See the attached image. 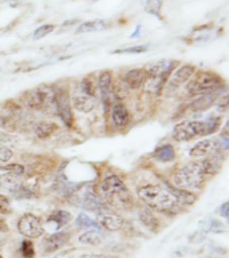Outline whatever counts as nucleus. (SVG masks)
<instances>
[{"label":"nucleus","mask_w":229,"mask_h":258,"mask_svg":"<svg viewBox=\"0 0 229 258\" xmlns=\"http://www.w3.org/2000/svg\"><path fill=\"white\" fill-rule=\"evenodd\" d=\"M12 155H14L12 150H10V149L4 146V145H0V163H6V162H8L12 158Z\"/></svg>","instance_id":"obj_33"},{"label":"nucleus","mask_w":229,"mask_h":258,"mask_svg":"<svg viewBox=\"0 0 229 258\" xmlns=\"http://www.w3.org/2000/svg\"><path fill=\"white\" fill-rule=\"evenodd\" d=\"M194 78L189 81L187 86L188 95L194 97V95H204V94L214 93L220 91L224 87V81L217 74L212 71H200L194 73Z\"/></svg>","instance_id":"obj_5"},{"label":"nucleus","mask_w":229,"mask_h":258,"mask_svg":"<svg viewBox=\"0 0 229 258\" xmlns=\"http://www.w3.org/2000/svg\"><path fill=\"white\" fill-rule=\"evenodd\" d=\"M206 231H214V233H220V231L224 230V226L220 221H214V220H210L208 224H206L205 227Z\"/></svg>","instance_id":"obj_35"},{"label":"nucleus","mask_w":229,"mask_h":258,"mask_svg":"<svg viewBox=\"0 0 229 258\" xmlns=\"http://www.w3.org/2000/svg\"><path fill=\"white\" fill-rule=\"evenodd\" d=\"M73 204L79 206V208L85 209V210H90V212L95 213V214L110 209V206L103 201V198H101V196H98L93 190L77 191L75 197L73 198Z\"/></svg>","instance_id":"obj_7"},{"label":"nucleus","mask_w":229,"mask_h":258,"mask_svg":"<svg viewBox=\"0 0 229 258\" xmlns=\"http://www.w3.org/2000/svg\"><path fill=\"white\" fill-rule=\"evenodd\" d=\"M23 186L20 175L14 173H7L0 175V190H6L7 193L15 196L16 191Z\"/></svg>","instance_id":"obj_17"},{"label":"nucleus","mask_w":229,"mask_h":258,"mask_svg":"<svg viewBox=\"0 0 229 258\" xmlns=\"http://www.w3.org/2000/svg\"><path fill=\"white\" fill-rule=\"evenodd\" d=\"M71 106L79 112H91L97 107L98 100L95 97V90L91 79L85 78L75 86L73 95H71Z\"/></svg>","instance_id":"obj_6"},{"label":"nucleus","mask_w":229,"mask_h":258,"mask_svg":"<svg viewBox=\"0 0 229 258\" xmlns=\"http://www.w3.org/2000/svg\"><path fill=\"white\" fill-rule=\"evenodd\" d=\"M110 111H111V119H113V123L116 124L117 127H126L130 122V112H129L128 107L125 106L124 102H120L117 100L111 104L110 107Z\"/></svg>","instance_id":"obj_15"},{"label":"nucleus","mask_w":229,"mask_h":258,"mask_svg":"<svg viewBox=\"0 0 229 258\" xmlns=\"http://www.w3.org/2000/svg\"><path fill=\"white\" fill-rule=\"evenodd\" d=\"M79 187H81L79 183H73L67 179H58L56 181V190L65 198H71L79 190Z\"/></svg>","instance_id":"obj_24"},{"label":"nucleus","mask_w":229,"mask_h":258,"mask_svg":"<svg viewBox=\"0 0 229 258\" xmlns=\"http://www.w3.org/2000/svg\"><path fill=\"white\" fill-rule=\"evenodd\" d=\"M153 157H154V159H157V161L165 162V163H166V162H171L176 158L175 147L171 146V145H169V143L162 145V146H159L155 149L154 153H153Z\"/></svg>","instance_id":"obj_22"},{"label":"nucleus","mask_w":229,"mask_h":258,"mask_svg":"<svg viewBox=\"0 0 229 258\" xmlns=\"http://www.w3.org/2000/svg\"><path fill=\"white\" fill-rule=\"evenodd\" d=\"M54 30V24H43V26H40V27L35 30V32H34V39H35V40H39V39L44 38V36H47L48 34H51Z\"/></svg>","instance_id":"obj_31"},{"label":"nucleus","mask_w":229,"mask_h":258,"mask_svg":"<svg viewBox=\"0 0 229 258\" xmlns=\"http://www.w3.org/2000/svg\"><path fill=\"white\" fill-rule=\"evenodd\" d=\"M228 208H229L228 202H225V204H222L221 208H220V216L224 217V218H228V217H229Z\"/></svg>","instance_id":"obj_38"},{"label":"nucleus","mask_w":229,"mask_h":258,"mask_svg":"<svg viewBox=\"0 0 229 258\" xmlns=\"http://www.w3.org/2000/svg\"><path fill=\"white\" fill-rule=\"evenodd\" d=\"M11 213V202L7 197L0 196V214H8Z\"/></svg>","instance_id":"obj_34"},{"label":"nucleus","mask_w":229,"mask_h":258,"mask_svg":"<svg viewBox=\"0 0 229 258\" xmlns=\"http://www.w3.org/2000/svg\"><path fill=\"white\" fill-rule=\"evenodd\" d=\"M78 241L85 245H99L103 241V234L99 229H91V230L79 235Z\"/></svg>","instance_id":"obj_25"},{"label":"nucleus","mask_w":229,"mask_h":258,"mask_svg":"<svg viewBox=\"0 0 229 258\" xmlns=\"http://www.w3.org/2000/svg\"><path fill=\"white\" fill-rule=\"evenodd\" d=\"M144 10L153 16L161 19V10H162L163 0H141Z\"/></svg>","instance_id":"obj_27"},{"label":"nucleus","mask_w":229,"mask_h":258,"mask_svg":"<svg viewBox=\"0 0 229 258\" xmlns=\"http://www.w3.org/2000/svg\"><path fill=\"white\" fill-rule=\"evenodd\" d=\"M7 142H12V137L6 134L4 131H0V145H4V143Z\"/></svg>","instance_id":"obj_37"},{"label":"nucleus","mask_w":229,"mask_h":258,"mask_svg":"<svg viewBox=\"0 0 229 258\" xmlns=\"http://www.w3.org/2000/svg\"><path fill=\"white\" fill-rule=\"evenodd\" d=\"M107 27H110V22H107V20H91V22H85V23H82L81 26L77 28V34H87V32L102 31V30H106Z\"/></svg>","instance_id":"obj_21"},{"label":"nucleus","mask_w":229,"mask_h":258,"mask_svg":"<svg viewBox=\"0 0 229 258\" xmlns=\"http://www.w3.org/2000/svg\"><path fill=\"white\" fill-rule=\"evenodd\" d=\"M70 241V233L69 231H56L51 234L48 238L44 241V251L46 253H54L63 247Z\"/></svg>","instance_id":"obj_16"},{"label":"nucleus","mask_w":229,"mask_h":258,"mask_svg":"<svg viewBox=\"0 0 229 258\" xmlns=\"http://www.w3.org/2000/svg\"><path fill=\"white\" fill-rule=\"evenodd\" d=\"M216 149H217V146H216V142L213 139H205V141L196 143L189 151V155L192 158H202V157L212 154L213 151H216Z\"/></svg>","instance_id":"obj_19"},{"label":"nucleus","mask_w":229,"mask_h":258,"mask_svg":"<svg viewBox=\"0 0 229 258\" xmlns=\"http://www.w3.org/2000/svg\"><path fill=\"white\" fill-rule=\"evenodd\" d=\"M55 91L50 86H40L30 94L28 97V107L35 111H47L51 107H54Z\"/></svg>","instance_id":"obj_8"},{"label":"nucleus","mask_w":229,"mask_h":258,"mask_svg":"<svg viewBox=\"0 0 229 258\" xmlns=\"http://www.w3.org/2000/svg\"><path fill=\"white\" fill-rule=\"evenodd\" d=\"M20 253L24 258H32L35 255V249H34V243L28 239H24L20 246Z\"/></svg>","instance_id":"obj_30"},{"label":"nucleus","mask_w":229,"mask_h":258,"mask_svg":"<svg viewBox=\"0 0 229 258\" xmlns=\"http://www.w3.org/2000/svg\"><path fill=\"white\" fill-rule=\"evenodd\" d=\"M71 214L69 212H66V210H55V212H52L50 214V217H48V222L50 224H55V226L58 227H62L65 226V225H67L69 222L71 221Z\"/></svg>","instance_id":"obj_26"},{"label":"nucleus","mask_w":229,"mask_h":258,"mask_svg":"<svg viewBox=\"0 0 229 258\" xmlns=\"http://www.w3.org/2000/svg\"><path fill=\"white\" fill-rule=\"evenodd\" d=\"M54 107L56 115L61 118L63 123L66 124L67 127H73V123H74L73 106H71L70 94L66 89H58V91H55Z\"/></svg>","instance_id":"obj_9"},{"label":"nucleus","mask_w":229,"mask_h":258,"mask_svg":"<svg viewBox=\"0 0 229 258\" xmlns=\"http://www.w3.org/2000/svg\"><path fill=\"white\" fill-rule=\"evenodd\" d=\"M206 174L201 162H191L183 166L173 175V183L176 187L184 190H197L205 182Z\"/></svg>","instance_id":"obj_4"},{"label":"nucleus","mask_w":229,"mask_h":258,"mask_svg":"<svg viewBox=\"0 0 229 258\" xmlns=\"http://www.w3.org/2000/svg\"><path fill=\"white\" fill-rule=\"evenodd\" d=\"M177 66V62L175 60H161V62L152 63V64H148L145 67V71H146V75L149 78L152 77H167L173 73V70Z\"/></svg>","instance_id":"obj_14"},{"label":"nucleus","mask_w":229,"mask_h":258,"mask_svg":"<svg viewBox=\"0 0 229 258\" xmlns=\"http://www.w3.org/2000/svg\"><path fill=\"white\" fill-rule=\"evenodd\" d=\"M146 79H148V75L144 69L130 70L125 74V83L133 90H138L140 87H142Z\"/></svg>","instance_id":"obj_18"},{"label":"nucleus","mask_w":229,"mask_h":258,"mask_svg":"<svg viewBox=\"0 0 229 258\" xmlns=\"http://www.w3.org/2000/svg\"><path fill=\"white\" fill-rule=\"evenodd\" d=\"M97 224L99 227H103L105 230L117 231L124 227V218L116 213L111 212V209H107L105 212H101L97 214Z\"/></svg>","instance_id":"obj_13"},{"label":"nucleus","mask_w":229,"mask_h":258,"mask_svg":"<svg viewBox=\"0 0 229 258\" xmlns=\"http://www.w3.org/2000/svg\"><path fill=\"white\" fill-rule=\"evenodd\" d=\"M77 226L82 227V229H99V230H101L99 225H98L94 220H91L90 217L86 216L85 213H79V214H78Z\"/></svg>","instance_id":"obj_29"},{"label":"nucleus","mask_w":229,"mask_h":258,"mask_svg":"<svg viewBox=\"0 0 229 258\" xmlns=\"http://www.w3.org/2000/svg\"><path fill=\"white\" fill-rule=\"evenodd\" d=\"M220 98V91H214V93L204 94V95H200L197 99L194 100L193 103L191 104V108L193 111H204L206 108H209L212 104L214 103V100Z\"/></svg>","instance_id":"obj_20"},{"label":"nucleus","mask_w":229,"mask_h":258,"mask_svg":"<svg viewBox=\"0 0 229 258\" xmlns=\"http://www.w3.org/2000/svg\"><path fill=\"white\" fill-rule=\"evenodd\" d=\"M148 51V46H134L128 48H121V50L113 51V54H142Z\"/></svg>","instance_id":"obj_32"},{"label":"nucleus","mask_w":229,"mask_h":258,"mask_svg":"<svg viewBox=\"0 0 229 258\" xmlns=\"http://www.w3.org/2000/svg\"><path fill=\"white\" fill-rule=\"evenodd\" d=\"M140 31H141V26H138V27H137V30H136V32L132 35V38H137V36L140 35Z\"/></svg>","instance_id":"obj_41"},{"label":"nucleus","mask_w":229,"mask_h":258,"mask_svg":"<svg viewBox=\"0 0 229 258\" xmlns=\"http://www.w3.org/2000/svg\"><path fill=\"white\" fill-rule=\"evenodd\" d=\"M137 194L149 209L155 212L176 213L179 210V200L167 187L149 183L140 187Z\"/></svg>","instance_id":"obj_1"},{"label":"nucleus","mask_w":229,"mask_h":258,"mask_svg":"<svg viewBox=\"0 0 229 258\" xmlns=\"http://www.w3.org/2000/svg\"><path fill=\"white\" fill-rule=\"evenodd\" d=\"M218 127H220V116L209 118L206 120H188V122H183L175 126L173 139L177 142H185L197 137L214 134Z\"/></svg>","instance_id":"obj_2"},{"label":"nucleus","mask_w":229,"mask_h":258,"mask_svg":"<svg viewBox=\"0 0 229 258\" xmlns=\"http://www.w3.org/2000/svg\"><path fill=\"white\" fill-rule=\"evenodd\" d=\"M101 194L106 204L109 205H121L122 208H128L132 204V197L129 193L128 187L120 177L114 174L107 175L101 182Z\"/></svg>","instance_id":"obj_3"},{"label":"nucleus","mask_w":229,"mask_h":258,"mask_svg":"<svg viewBox=\"0 0 229 258\" xmlns=\"http://www.w3.org/2000/svg\"><path fill=\"white\" fill-rule=\"evenodd\" d=\"M56 130H58V126L52 122H40V123L36 124L35 127L36 135L42 139L51 137Z\"/></svg>","instance_id":"obj_28"},{"label":"nucleus","mask_w":229,"mask_h":258,"mask_svg":"<svg viewBox=\"0 0 229 258\" xmlns=\"http://www.w3.org/2000/svg\"><path fill=\"white\" fill-rule=\"evenodd\" d=\"M78 258H117L114 255H107V254H83Z\"/></svg>","instance_id":"obj_39"},{"label":"nucleus","mask_w":229,"mask_h":258,"mask_svg":"<svg viewBox=\"0 0 229 258\" xmlns=\"http://www.w3.org/2000/svg\"><path fill=\"white\" fill-rule=\"evenodd\" d=\"M138 217H140L141 222L148 227L149 230H152V231L158 230V225H159L158 220L155 218L154 213H153L152 209H149V208L141 209Z\"/></svg>","instance_id":"obj_23"},{"label":"nucleus","mask_w":229,"mask_h":258,"mask_svg":"<svg viewBox=\"0 0 229 258\" xmlns=\"http://www.w3.org/2000/svg\"><path fill=\"white\" fill-rule=\"evenodd\" d=\"M196 73V67L192 64H184L180 69H177L175 73L171 74L170 79L167 81L165 91L167 94L171 91H177L181 86L187 85L188 82L191 81V78L193 77V74Z\"/></svg>","instance_id":"obj_11"},{"label":"nucleus","mask_w":229,"mask_h":258,"mask_svg":"<svg viewBox=\"0 0 229 258\" xmlns=\"http://www.w3.org/2000/svg\"><path fill=\"white\" fill-rule=\"evenodd\" d=\"M18 230L22 235L27 238H39L44 233L42 220L32 213H26L20 217L18 222Z\"/></svg>","instance_id":"obj_10"},{"label":"nucleus","mask_w":229,"mask_h":258,"mask_svg":"<svg viewBox=\"0 0 229 258\" xmlns=\"http://www.w3.org/2000/svg\"><path fill=\"white\" fill-rule=\"evenodd\" d=\"M7 230V226H6V222L3 220H0V231Z\"/></svg>","instance_id":"obj_40"},{"label":"nucleus","mask_w":229,"mask_h":258,"mask_svg":"<svg viewBox=\"0 0 229 258\" xmlns=\"http://www.w3.org/2000/svg\"><path fill=\"white\" fill-rule=\"evenodd\" d=\"M218 145L224 149V150H228L229 147V138L226 135H221L220 138H218Z\"/></svg>","instance_id":"obj_36"},{"label":"nucleus","mask_w":229,"mask_h":258,"mask_svg":"<svg viewBox=\"0 0 229 258\" xmlns=\"http://www.w3.org/2000/svg\"><path fill=\"white\" fill-rule=\"evenodd\" d=\"M0 169H2V165H0Z\"/></svg>","instance_id":"obj_42"},{"label":"nucleus","mask_w":229,"mask_h":258,"mask_svg":"<svg viewBox=\"0 0 229 258\" xmlns=\"http://www.w3.org/2000/svg\"><path fill=\"white\" fill-rule=\"evenodd\" d=\"M98 89L101 95V102L107 111L111 107V89H113V77L110 71H102L98 78Z\"/></svg>","instance_id":"obj_12"}]
</instances>
